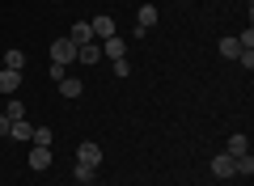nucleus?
I'll use <instances>...</instances> for the list:
<instances>
[{
	"label": "nucleus",
	"instance_id": "obj_13",
	"mask_svg": "<svg viewBox=\"0 0 254 186\" xmlns=\"http://www.w3.org/2000/svg\"><path fill=\"white\" fill-rule=\"evenodd\" d=\"M9 135H13V140H30V135H34V127H30L26 119H17V123H9Z\"/></svg>",
	"mask_w": 254,
	"mask_h": 186
},
{
	"label": "nucleus",
	"instance_id": "obj_9",
	"mask_svg": "<svg viewBox=\"0 0 254 186\" xmlns=\"http://www.w3.org/2000/svg\"><path fill=\"white\" fill-rule=\"evenodd\" d=\"M229 157H246V152H250V140H246V135L242 131H233V135H229Z\"/></svg>",
	"mask_w": 254,
	"mask_h": 186
},
{
	"label": "nucleus",
	"instance_id": "obj_16",
	"mask_svg": "<svg viewBox=\"0 0 254 186\" xmlns=\"http://www.w3.org/2000/svg\"><path fill=\"white\" fill-rule=\"evenodd\" d=\"M220 55H225V60H237V55H242L237 38H220Z\"/></svg>",
	"mask_w": 254,
	"mask_h": 186
},
{
	"label": "nucleus",
	"instance_id": "obj_22",
	"mask_svg": "<svg viewBox=\"0 0 254 186\" xmlns=\"http://www.w3.org/2000/svg\"><path fill=\"white\" fill-rule=\"evenodd\" d=\"M246 4H250V0H246Z\"/></svg>",
	"mask_w": 254,
	"mask_h": 186
},
{
	"label": "nucleus",
	"instance_id": "obj_6",
	"mask_svg": "<svg viewBox=\"0 0 254 186\" xmlns=\"http://www.w3.org/2000/svg\"><path fill=\"white\" fill-rule=\"evenodd\" d=\"M89 30H93V38L102 43V38L115 34V17H106V13H102V17H93V21H89Z\"/></svg>",
	"mask_w": 254,
	"mask_h": 186
},
{
	"label": "nucleus",
	"instance_id": "obj_3",
	"mask_svg": "<svg viewBox=\"0 0 254 186\" xmlns=\"http://www.w3.org/2000/svg\"><path fill=\"white\" fill-rule=\"evenodd\" d=\"M102 60H127V43H123L119 34L102 38Z\"/></svg>",
	"mask_w": 254,
	"mask_h": 186
},
{
	"label": "nucleus",
	"instance_id": "obj_17",
	"mask_svg": "<svg viewBox=\"0 0 254 186\" xmlns=\"http://www.w3.org/2000/svg\"><path fill=\"white\" fill-rule=\"evenodd\" d=\"M4 119H9V123H17V119H26V106H21L17 98L9 102V110H4Z\"/></svg>",
	"mask_w": 254,
	"mask_h": 186
},
{
	"label": "nucleus",
	"instance_id": "obj_14",
	"mask_svg": "<svg viewBox=\"0 0 254 186\" xmlns=\"http://www.w3.org/2000/svg\"><path fill=\"white\" fill-rule=\"evenodd\" d=\"M4 68H13V72H21V68H26V51H17V47H13V51L4 55Z\"/></svg>",
	"mask_w": 254,
	"mask_h": 186
},
{
	"label": "nucleus",
	"instance_id": "obj_20",
	"mask_svg": "<svg viewBox=\"0 0 254 186\" xmlns=\"http://www.w3.org/2000/svg\"><path fill=\"white\" fill-rule=\"evenodd\" d=\"M64 76H68V63H51V80H55V85H60Z\"/></svg>",
	"mask_w": 254,
	"mask_h": 186
},
{
	"label": "nucleus",
	"instance_id": "obj_2",
	"mask_svg": "<svg viewBox=\"0 0 254 186\" xmlns=\"http://www.w3.org/2000/svg\"><path fill=\"white\" fill-rule=\"evenodd\" d=\"M136 21H140V26H136V34L144 38L148 30H153L157 21H161V13H157V4H140V13H136Z\"/></svg>",
	"mask_w": 254,
	"mask_h": 186
},
{
	"label": "nucleus",
	"instance_id": "obj_7",
	"mask_svg": "<svg viewBox=\"0 0 254 186\" xmlns=\"http://www.w3.org/2000/svg\"><path fill=\"white\" fill-rule=\"evenodd\" d=\"M76 60H81V63H102V43H98V38H93V43L76 47Z\"/></svg>",
	"mask_w": 254,
	"mask_h": 186
},
{
	"label": "nucleus",
	"instance_id": "obj_21",
	"mask_svg": "<svg viewBox=\"0 0 254 186\" xmlns=\"http://www.w3.org/2000/svg\"><path fill=\"white\" fill-rule=\"evenodd\" d=\"M0 135H9V119L4 115H0Z\"/></svg>",
	"mask_w": 254,
	"mask_h": 186
},
{
	"label": "nucleus",
	"instance_id": "obj_5",
	"mask_svg": "<svg viewBox=\"0 0 254 186\" xmlns=\"http://www.w3.org/2000/svg\"><path fill=\"white\" fill-rule=\"evenodd\" d=\"M212 174L225 182V178H233L237 174V157H229V152H220V157H212Z\"/></svg>",
	"mask_w": 254,
	"mask_h": 186
},
{
	"label": "nucleus",
	"instance_id": "obj_11",
	"mask_svg": "<svg viewBox=\"0 0 254 186\" xmlns=\"http://www.w3.org/2000/svg\"><path fill=\"white\" fill-rule=\"evenodd\" d=\"M68 38H72L76 47H85V43H93V30H89V21H76V26H72V34H68Z\"/></svg>",
	"mask_w": 254,
	"mask_h": 186
},
{
	"label": "nucleus",
	"instance_id": "obj_23",
	"mask_svg": "<svg viewBox=\"0 0 254 186\" xmlns=\"http://www.w3.org/2000/svg\"><path fill=\"white\" fill-rule=\"evenodd\" d=\"M72 186H76V182H72Z\"/></svg>",
	"mask_w": 254,
	"mask_h": 186
},
{
	"label": "nucleus",
	"instance_id": "obj_4",
	"mask_svg": "<svg viewBox=\"0 0 254 186\" xmlns=\"http://www.w3.org/2000/svg\"><path fill=\"white\" fill-rule=\"evenodd\" d=\"M76 165H89V169H98L102 165V148H98V144H81V148H76Z\"/></svg>",
	"mask_w": 254,
	"mask_h": 186
},
{
	"label": "nucleus",
	"instance_id": "obj_15",
	"mask_svg": "<svg viewBox=\"0 0 254 186\" xmlns=\"http://www.w3.org/2000/svg\"><path fill=\"white\" fill-rule=\"evenodd\" d=\"M30 144H38V148H51V127H34Z\"/></svg>",
	"mask_w": 254,
	"mask_h": 186
},
{
	"label": "nucleus",
	"instance_id": "obj_8",
	"mask_svg": "<svg viewBox=\"0 0 254 186\" xmlns=\"http://www.w3.org/2000/svg\"><path fill=\"white\" fill-rule=\"evenodd\" d=\"M17 89H21V72L4 68V72H0V93H17Z\"/></svg>",
	"mask_w": 254,
	"mask_h": 186
},
{
	"label": "nucleus",
	"instance_id": "obj_12",
	"mask_svg": "<svg viewBox=\"0 0 254 186\" xmlns=\"http://www.w3.org/2000/svg\"><path fill=\"white\" fill-rule=\"evenodd\" d=\"M60 93H64V98H72V102H76V98L85 93V85H81V80H72V76H64V80H60Z\"/></svg>",
	"mask_w": 254,
	"mask_h": 186
},
{
	"label": "nucleus",
	"instance_id": "obj_1",
	"mask_svg": "<svg viewBox=\"0 0 254 186\" xmlns=\"http://www.w3.org/2000/svg\"><path fill=\"white\" fill-rule=\"evenodd\" d=\"M76 60V43L72 38H55L51 43V63H72Z\"/></svg>",
	"mask_w": 254,
	"mask_h": 186
},
{
	"label": "nucleus",
	"instance_id": "obj_19",
	"mask_svg": "<svg viewBox=\"0 0 254 186\" xmlns=\"http://www.w3.org/2000/svg\"><path fill=\"white\" fill-rule=\"evenodd\" d=\"M237 174H242V178H250V174H254V161H250V152H246V157H237Z\"/></svg>",
	"mask_w": 254,
	"mask_h": 186
},
{
	"label": "nucleus",
	"instance_id": "obj_18",
	"mask_svg": "<svg viewBox=\"0 0 254 186\" xmlns=\"http://www.w3.org/2000/svg\"><path fill=\"white\" fill-rule=\"evenodd\" d=\"M93 174H98V169H89V165H72V178H76V182H93Z\"/></svg>",
	"mask_w": 254,
	"mask_h": 186
},
{
	"label": "nucleus",
	"instance_id": "obj_10",
	"mask_svg": "<svg viewBox=\"0 0 254 186\" xmlns=\"http://www.w3.org/2000/svg\"><path fill=\"white\" fill-rule=\"evenodd\" d=\"M30 169H38V174L51 169V148H38V144H34V152H30Z\"/></svg>",
	"mask_w": 254,
	"mask_h": 186
}]
</instances>
